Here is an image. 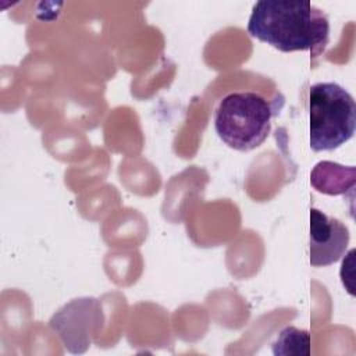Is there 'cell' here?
I'll return each mask as SVG.
<instances>
[{"mask_svg": "<svg viewBox=\"0 0 356 356\" xmlns=\"http://www.w3.org/2000/svg\"><path fill=\"white\" fill-rule=\"evenodd\" d=\"M248 33L274 49L321 54L330 40L327 14L309 1H257L249 17Z\"/></svg>", "mask_w": 356, "mask_h": 356, "instance_id": "obj_1", "label": "cell"}, {"mask_svg": "<svg viewBox=\"0 0 356 356\" xmlns=\"http://www.w3.org/2000/svg\"><path fill=\"white\" fill-rule=\"evenodd\" d=\"M281 107L253 90L232 92L224 96L216 107L214 129L228 147L249 152L267 139L271 120Z\"/></svg>", "mask_w": 356, "mask_h": 356, "instance_id": "obj_2", "label": "cell"}, {"mask_svg": "<svg viewBox=\"0 0 356 356\" xmlns=\"http://www.w3.org/2000/svg\"><path fill=\"white\" fill-rule=\"evenodd\" d=\"M309 138L313 152H331L346 143L356 128L353 96L337 82L309 89Z\"/></svg>", "mask_w": 356, "mask_h": 356, "instance_id": "obj_3", "label": "cell"}, {"mask_svg": "<svg viewBox=\"0 0 356 356\" xmlns=\"http://www.w3.org/2000/svg\"><path fill=\"white\" fill-rule=\"evenodd\" d=\"M104 323L99 299L76 298L60 307L49 320V327L72 355L85 353Z\"/></svg>", "mask_w": 356, "mask_h": 356, "instance_id": "obj_4", "label": "cell"}, {"mask_svg": "<svg viewBox=\"0 0 356 356\" xmlns=\"http://www.w3.org/2000/svg\"><path fill=\"white\" fill-rule=\"evenodd\" d=\"M349 239V229L342 221L316 207L310 209L309 261L313 267L337 263L345 254Z\"/></svg>", "mask_w": 356, "mask_h": 356, "instance_id": "obj_5", "label": "cell"}, {"mask_svg": "<svg viewBox=\"0 0 356 356\" xmlns=\"http://www.w3.org/2000/svg\"><path fill=\"white\" fill-rule=\"evenodd\" d=\"M356 170L353 165H342L334 161H318L310 174L313 188L325 195H345L355 189Z\"/></svg>", "mask_w": 356, "mask_h": 356, "instance_id": "obj_6", "label": "cell"}, {"mask_svg": "<svg viewBox=\"0 0 356 356\" xmlns=\"http://www.w3.org/2000/svg\"><path fill=\"white\" fill-rule=\"evenodd\" d=\"M310 345L312 338L309 331L288 325L273 342V353L275 356H309Z\"/></svg>", "mask_w": 356, "mask_h": 356, "instance_id": "obj_7", "label": "cell"}, {"mask_svg": "<svg viewBox=\"0 0 356 356\" xmlns=\"http://www.w3.org/2000/svg\"><path fill=\"white\" fill-rule=\"evenodd\" d=\"M353 254H355V249H350L349 253L346 254V259L342 261L341 266V281L343 284V286L346 288V291L353 296V286L349 284V281L353 280Z\"/></svg>", "mask_w": 356, "mask_h": 356, "instance_id": "obj_8", "label": "cell"}]
</instances>
